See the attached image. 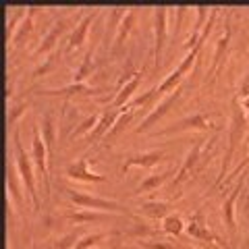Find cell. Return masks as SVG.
I'll return each mask as SVG.
<instances>
[{
    "mask_svg": "<svg viewBox=\"0 0 249 249\" xmlns=\"http://www.w3.org/2000/svg\"><path fill=\"white\" fill-rule=\"evenodd\" d=\"M187 232L191 237H196L199 241H206V243H214V245H220V239H218L212 231L208 229V224L204 222V214L197 212L196 216H191L189 224H187Z\"/></svg>",
    "mask_w": 249,
    "mask_h": 249,
    "instance_id": "8fae6325",
    "label": "cell"
},
{
    "mask_svg": "<svg viewBox=\"0 0 249 249\" xmlns=\"http://www.w3.org/2000/svg\"><path fill=\"white\" fill-rule=\"evenodd\" d=\"M31 154H34V162L40 177L44 178V189L46 196H50V175H48V164H46V158H48V150H46L44 137L40 133V129L34 127V139H31Z\"/></svg>",
    "mask_w": 249,
    "mask_h": 249,
    "instance_id": "8992f818",
    "label": "cell"
},
{
    "mask_svg": "<svg viewBox=\"0 0 249 249\" xmlns=\"http://www.w3.org/2000/svg\"><path fill=\"white\" fill-rule=\"evenodd\" d=\"M143 245L150 249H178L177 245H168V243H162V241H158V243H143Z\"/></svg>",
    "mask_w": 249,
    "mask_h": 249,
    "instance_id": "1f68e13d",
    "label": "cell"
},
{
    "mask_svg": "<svg viewBox=\"0 0 249 249\" xmlns=\"http://www.w3.org/2000/svg\"><path fill=\"white\" fill-rule=\"evenodd\" d=\"M168 37V9L166 6H158L154 11V62L156 67L162 62V52L166 46Z\"/></svg>",
    "mask_w": 249,
    "mask_h": 249,
    "instance_id": "5b68a950",
    "label": "cell"
},
{
    "mask_svg": "<svg viewBox=\"0 0 249 249\" xmlns=\"http://www.w3.org/2000/svg\"><path fill=\"white\" fill-rule=\"evenodd\" d=\"M96 17V13L93 15H85V17L77 23L75 29L71 31V36H69L67 40V50H73V48H79V46L85 42V37H88V29H89V23L93 21Z\"/></svg>",
    "mask_w": 249,
    "mask_h": 249,
    "instance_id": "e0dca14e",
    "label": "cell"
},
{
    "mask_svg": "<svg viewBox=\"0 0 249 249\" xmlns=\"http://www.w3.org/2000/svg\"><path fill=\"white\" fill-rule=\"evenodd\" d=\"M247 96H249V71H247V75H245L243 83H241V98H239V100H245Z\"/></svg>",
    "mask_w": 249,
    "mask_h": 249,
    "instance_id": "4dcf8cb0",
    "label": "cell"
},
{
    "mask_svg": "<svg viewBox=\"0 0 249 249\" xmlns=\"http://www.w3.org/2000/svg\"><path fill=\"white\" fill-rule=\"evenodd\" d=\"M243 187H245V178L241 177L237 185L232 187V191H231V196L224 199V204H222V220L224 224H227V231H229V235L235 239L237 237V220H235V204H237V199L241 196V191H243Z\"/></svg>",
    "mask_w": 249,
    "mask_h": 249,
    "instance_id": "52a82bcc",
    "label": "cell"
},
{
    "mask_svg": "<svg viewBox=\"0 0 249 249\" xmlns=\"http://www.w3.org/2000/svg\"><path fill=\"white\" fill-rule=\"evenodd\" d=\"M119 116H121V110H112V108H106L104 112H100V121H98L96 127H93L91 133L88 135V142L89 143H96L98 139H102L106 133H110L112 124L116 123Z\"/></svg>",
    "mask_w": 249,
    "mask_h": 249,
    "instance_id": "30bf717a",
    "label": "cell"
},
{
    "mask_svg": "<svg viewBox=\"0 0 249 249\" xmlns=\"http://www.w3.org/2000/svg\"><path fill=\"white\" fill-rule=\"evenodd\" d=\"M75 241H79V237L75 235V232H71V235H67V237H62L58 243H54L52 245V249H71V247H75L77 243Z\"/></svg>",
    "mask_w": 249,
    "mask_h": 249,
    "instance_id": "f1b7e54d",
    "label": "cell"
},
{
    "mask_svg": "<svg viewBox=\"0 0 249 249\" xmlns=\"http://www.w3.org/2000/svg\"><path fill=\"white\" fill-rule=\"evenodd\" d=\"M67 27H69V23H67V19H60L58 23H54V25L50 27V31L44 36V40H42V44L37 46V50H36V56H42V54H48L54 46H56V42H58V37L65 34L67 31Z\"/></svg>",
    "mask_w": 249,
    "mask_h": 249,
    "instance_id": "2e32d148",
    "label": "cell"
},
{
    "mask_svg": "<svg viewBox=\"0 0 249 249\" xmlns=\"http://www.w3.org/2000/svg\"><path fill=\"white\" fill-rule=\"evenodd\" d=\"M139 81H142V75H139V73H133V77H131V79H127V77H124V79H123L124 85H123L119 91H116V98L110 102V108H112V110H121V108L129 102L131 96H133V91L137 89Z\"/></svg>",
    "mask_w": 249,
    "mask_h": 249,
    "instance_id": "9a60e30c",
    "label": "cell"
},
{
    "mask_svg": "<svg viewBox=\"0 0 249 249\" xmlns=\"http://www.w3.org/2000/svg\"><path fill=\"white\" fill-rule=\"evenodd\" d=\"M135 15H137V13H135V9H131V11L124 13V17L119 21V31H116V37H114L112 50H110L112 58H116V56L121 54L123 46H124V40H127L129 31H131V27H133V23H135Z\"/></svg>",
    "mask_w": 249,
    "mask_h": 249,
    "instance_id": "4fadbf2b",
    "label": "cell"
},
{
    "mask_svg": "<svg viewBox=\"0 0 249 249\" xmlns=\"http://www.w3.org/2000/svg\"><path fill=\"white\" fill-rule=\"evenodd\" d=\"M69 197H71L73 204H77L79 208H91V210H100V212H116V214H129L127 208L121 206L119 201H110V199H104V197H93V196H85L81 191H73L69 189Z\"/></svg>",
    "mask_w": 249,
    "mask_h": 249,
    "instance_id": "277c9868",
    "label": "cell"
},
{
    "mask_svg": "<svg viewBox=\"0 0 249 249\" xmlns=\"http://www.w3.org/2000/svg\"><path fill=\"white\" fill-rule=\"evenodd\" d=\"M170 177H173V168H168V170H164V173H160V175H150L147 178H143V181L139 183V187H137V191H135V193L152 191V189H156V187L164 185Z\"/></svg>",
    "mask_w": 249,
    "mask_h": 249,
    "instance_id": "ffe728a7",
    "label": "cell"
},
{
    "mask_svg": "<svg viewBox=\"0 0 249 249\" xmlns=\"http://www.w3.org/2000/svg\"><path fill=\"white\" fill-rule=\"evenodd\" d=\"M164 158V150H152V152H145V154H137V156H129L127 162L121 166V173H127L133 166H145L150 168L154 164H158V162Z\"/></svg>",
    "mask_w": 249,
    "mask_h": 249,
    "instance_id": "5bb4252c",
    "label": "cell"
},
{
    "mask_svg": "<svg viewBox=\"0 0 249 249\" xmlns=\"http://www.w3.org/2000/svg\"><path fill=\"white\" fill-rule=\"evenodd\" d=\"M13 145H15V168L21 177L23 185L27 187V193L31 197V204H34V210H40V199H37V191H36V177H34V166L29 162V156L23 150V145L19 142V131L13 133Z\"/></svg>",
    "mask_w": 249,
    "mask_h": 249,
    "instance_id": "3957f363",
    "label": "cell"
},
{
    "mask_svg": "<svg viewBox=\"0 0 249 249\" xmlns=\"http://www.w3.org/2000/svg\"><path fill=\"white\" fill-rule=\"evenodd\" d=\"M210 127H214V124H210L208 121V116L206 114H191V116H187V119L183 121H178L175 123L173 127H168V129H162L158 135H170V133H181V131H189V129H201V131H208Z\"/></svg>",
    "mask_w": 249,
    "mask_h": 249,
    "instance_id": "9c48e42d",
    "label": "cell"
},
{
    "mask_svg": "<svg viewBox=\"0 0 249 249\" xmlns=\"http://www.w3.org/2000/svg\"><path fill=\"white\" fill-rule=\"evenodd\" d=\"M93 91L89 85H85V83H71V85H67V88H60V89H42L40 93H44V96H69V93H89Z\"/></svg>",
    "mask_w": 249,
    "mask_h": 249,
    "instance_id": "7402d4cb",
    "label": "cell"
},
{
    "mask_svg": "<svg viewBox=\"0 0 249 249\" xmlns=\"http://www.w3.org/2000/svg\"><path fill=\"white\" fill-rule=\"evenodd\" d=\"M178 98H181V88H177L175 91H170L168 96H166L164 100H162V102H160L158 106H156L154 110H152V112L147 114L145 119L142 121V124H139V127H135V133H137V135H139V133H145V131L150 129L152 124H156V123H158V121L162 119V116H164V114L170 110V108L175 106V102H177Z\"/></svg>",
    "mask_w": 249,
    "mask_h": 249,
    "instance_id": "ba28073f",
    "label": "cell"
},
{
    "mask_svg": "<svg viewBox=\"0 0 249 249\" xmlns=\"http://www.w3.org/2000/svg\"><path fill=\"white\" fill-rule=\"evenodd\" d=\"M34 13H36V6H27L25 19H23L19 25H17V31H15V36H13V40H11L13 46H19V44L23 42V37H27V36H29L31 27H34Z\"/></svg>",
    "mask_w": 249,
    "mask_h": 249,
    "instance_id": "d6986e66",
    "label": "cell"
},
{
    "mask_svg": "<svg viewBox=\"0 0 249 249\" xmlns=\"http://www.w3.org/2000/svg\"><path fill=\"white\" fill-rule=\"evenodd\" d=\"M54 65H56V58H54V56H50V58H48V60H46V62H44V65H42L40 69H36V71H34V77H40V75H46V73H48V71H50V69H52Z\"/></svg>",
    "mask_w": 249,
    "mask_h": 249,
    "instance_id": "f546056e",
    "label": "cell"
},
{
    "mask_svg": "<svg viewBox=\"0 0 249 249\" xmlns=\"http://www.w3.org/2000/svg\"><path fill=\"white\" fill-rule=\"evenodd\" d=\"M231 106H232V112H231V124H229V150H227V156H224V160H222L220 175H218L214 187H218V185L222 183V178H224V175H227L229 164H231V160H232V156H235V152H237V145H239L241 139H243L245 127H247V119H245V112H243V104H241V100L235 98Z\"/></svg>",
    "mask_w": 249,
    "mask_h": 249,
    "instance_id": "6da1fadb",
    "label": "cell"
},
{
    "mask_svg": "<svg viewBox=\"0 0 249 249\" xmlns=\"http://www.w3.org/2000/svg\"><path fill=\"white\" fill-rule=\"evenodd\" d=\"M241 208H243V216H245L247 220H249V191H247V196H245V201H243V206H241Z\"/></svg>",
    "mask_w": 249,
    "mask_h": 249,
    "instance_id": "836d02e7",
    "label": "cell"
},
{
    "mask_svg": "<svg viewBox=\"0 0 249 249\" xmlns=\"http://www.w3.org/2000/svg\"><path fill=\"white\" fill-rule=\"evenodd\" d=\"M23 108H27V104H19V106H15L13 110H11V114H9V123H15V119L23 112Z\"/></svg>",
    "mask_w": 249,
    "mask_h": 249,
    "instance_id": "d6a6232c",
    "label": "cell"
},
{
    "mask_svg": "<svg viewBox=\"0 0 249 249\" xmlns=\"http://www.w3.org/2000/svg\"><path fill=\"white\" fill-rule=\"evenodd\" d=\"M112 218L108 212H88V210H81V212H75L69 216L71 222H102V220H108Z\"/></svg>",
    "mask_w": 249,
    "mask_h": 249,
    "instance_id": "603a6c76",
    "label": "cell"
},
{
    "mask_svg": "<svg viewBox=\"0 0 249 249\" xmlns=\"http://www.w3.org/2000/svg\"><path fill=\"white\" fill-rule=\"evenodd\" d=\"M208 145V139H196V143H193V147L189 152H187L185 156V160H183V164L181 168L177 170V177H175V181L173 185H170V189H181V187L189 181V178L199 173L201 168H204V147Z\"/></svg>",
    "mask_w": 249,
    "mask_h": 249,
    "instance_id": "7a4b0ae2",
    "label": "cell"
},
{
    "mask_svg": "<svg viewBox=\"0 0 249 249\" xmlns=\"http://www.w3.org/2000/svg\"><path fill=\"white\" fill-rule=\"evenodd\" d=\"M42 137H44L46 150H48V154H52L54 152V137H56V124H54L52 112H46L42 119Z\"/></svg>",
    "mask_w": 249,
    "mask_h": 249,
    "instance_id": "ac0fdd59",
    "label": "cell"
},
{
    "mask_svg": "<svg viewBox=\"0 0 249 249\" xmlns=\"http://www.w3.org/2000/svg\"><path fill=\"white\" fill-rule=\"evenodd\" d=\"M229 40H231V29L227 27V31H224V34L218 37V42H216V52H214L212 67H210V75H216L218 67H220V62H222V54H224V50H227V46H229Z\"/></svg>",
    "mask_w": 249,
    "mask_h": 249,
    "instance_id": "44dd1931",
    "label": "cell"
},
{
    "mask_svg": "<svg viewBox=\"0 0 249 249\" xmlns=\"http://www.w3.org/2000/svg\"><path fill=\"white\" fill-rule=\"evenodd\" d=\"M162 229L168 235H181L183 232V218L178 214H168L164 220H162Z\"/></svg>",
    "mask_w": 249,
    "mask_h": 249,
    "instance_id": "d4e9b609",
    "label": "cell"
},
{
    "mask_svg": "<svg viewBox=\"0 0 249 249\" xmlns=\"http://www.w3.org/2000/svg\"><path fill=\"white\" fill-rule=\"evenodd\" d=\"M67 175L71 178H77V181H85V183H102V181H106L104 175L91 173L89 166H88V158H79L77 162H73V164H69Z\"/></svg>",
    "mask_w": 249,
    "mask_h": 249,
    "instance_id": "7c38bea8",
    "label": "cell"
},
{
    "mask_svg": "<svg viewBox=\"0 0 249 249\" xmlns=\"http://www.w3.org/2000/svg\"><path fill=\"white\" fill-rule=\"evenodd\" d=\"M106 235L104 232H93V235H85L83 239H79V243H77L73 249H88V247H91V245H96V243H100Z\"/></svg>",
    "mask_w": 249,
    "mask_h": 249,
    "instance_id": "83f0119b",
    "label": "cell"
},
{
    "mask_svg": "<svg viewBox=\"0 0 249 249\" xmlns=\"http://www.w3.org/2000/svg\"><path fill=\"white\" fill-rule=\"evenodd\" d=\"M168 204H164V201H147V204L142 206V212L147 214L150 218H164L168 216Z\"/></svg>",
    "mask_w": 249,
    "mask_h": 249,
    "instance_id": "cb8c5ba5",
    "label": "cell"
},
{
    "mask_svg": "<svg viewBox=\"0 0 249 249\" xmlns=\"http://www.w3.org/2000/svg\"><path fill=\"white\" fill-rule=\"evenodd\" d=\"M91 58H93V52L89 50V52H88V56H85L83 62H81L79 71H77V75H75V83H83L85 77L91 75Z\"/></svg>",
    "mask_w": 249,
    "mask_h": 249,
    "instance_id": "4316f807",
    "label": "cell"
},
{
    "mask_svg": "<svg viewBox=\"0 0 249 249\" xmlns=\"http://www.w3.org/2000/svg\"><path fill=\"white\" fill-rule=\"evenodd\" d=\"M98 121H100V114H91V116H88L79 127H77L73 133H71V137H81V135H85V133H91L93 131V127L98 124Z\"/></svg>",
    "mask_w": 249,
    "mask_h": 249,
    "instance_id": "484cf974",
    "label": "cell"
}]
</instances>
